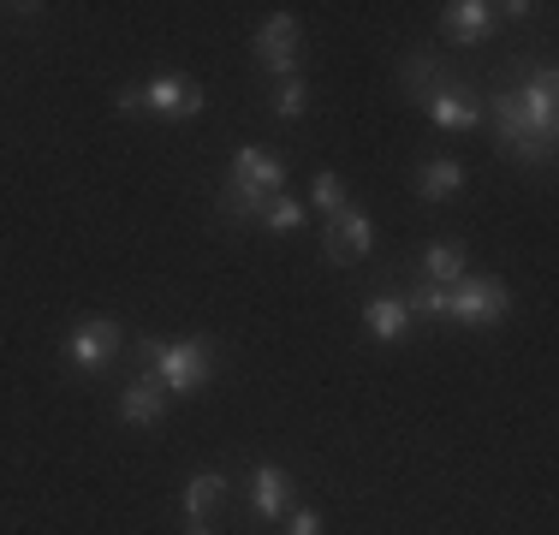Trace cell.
<instances>
[{
    "label": "cell",
    "instance_id": "1",
    "mask_svg": "<svg viewBox=\"0 0 559 535\" xmlns=\"http://www.w3.org/2000/svg\"><path fill=\"white\" fill-rule=\"evenodd\" d=\"M286 179H292L286 155L262 150V143H245V150L233 155V167H226L221 203H226V214H238V221H257V214L269 209V197L286 191Z\"/></svg>",
    "mask_w": 559,
    "mask_h": 535
},
{
    "label": "cell",
    "instance_id": "2",
    "mask_svg": "<svg viewBox=\"0 0 559 535\" xmlns=\"http://www.w3.org/2000/svg\"><path fill=\"white\" fill-rule=\"evenodd\" d=\"M143 364L167 399H191L215 381V345L209 340H143Z\"/></svg>",
    "mask_w": 559,
    "mask_h": 535
},
{
    "label": "cell",
    "instance_id": "3",
    "mask_svg": "<svg viewBox=\"0 0 559 535\" xmlns=\"http://www.w3.org/2000/svg\"><path fill=\"white\" fill-rule=\"evenodd\" d=\"M114 114H155V119H197L203 114V84L179 72H162L150 84H131L114 96Z\"/></svg>",
    "mask_w": 559,
    "mask_h": 535
},
{
    "label": "cell",
    "instance_id": "4",
    "mask_svg": "<svg viewBox=\"0 0 559 535\" xmlns=\"http://www.w3.org/2000/svg\"><path fill=\"white\" fill-rule=\"evenodd\" d=\"M512 316V292H506L500 274H464L459 286L447 292V321H464V328H488V321Z\"/></svg>",
    "mask_w": 559,
    "mask_h": 535
},
{
    "label": "cell",
    "instance_id": "5",
    "mask_svg": "<svg viewBox=\"0 0 559 535\" xmlns=\"http://www.w3.org/2000/svg\"><path fill=\"white\" fill-rule=\"evenodd\" d=\"M506 90H512V102H518V114H524V126L554 150V126H559V72H554L548 60H542L536 72H524L518 84H506Z\"/></svg>",
    "mask_w": 559,
    "mask_h": 535
},
{
    "label": "cell",
    "instance_id": "6",
    "mask_svg": "<svg viewBox=\"0 0 559 535\" xmlns=\"http://www.w3.org/2000/svg\"><path fill=\"white\" fill-rule=\"evenodd\" d=\"M417 102H423V114H429L441 131H476V126H488L483 96H476V90H464L459 78H447V72H441V84H429Z\"/></svg>",
    "mask_w": 559,
    "mask_h": 535
},
{
    "label": "cell",
    "instance_id": "7",
    "mask_svg": "<svg viewBox=\"0 0 559 535\" xmlns=\"http://www.w3.org/2000/svg\"><path fill=\"white\" fill-rule=\"evenodd\" d=\"M488 107V119H495V138H500V155L506 160H548L554 150L536 138V131L524 126V114H518V102H512V90H495V96H483Z\"/></svg>",
    "mask_w": 559,
    "mask_h": 535
},
{
    "label": "cell",
    "instance_id": "8",
    "mask_svg": "<svg viewBox=\"0 0 559 535\" xmlns=\"http://www.w3.org/2000/svg\"><path fill=\"white\" fill-rule=\"evenodd\" d=\"M119 340H126V333H119L114 316H90V321H78V328L66 333V364L96 374V369H108L119 357Z\"/></svg>",
    "mask_w": 559,
    "mask_h": 535
},
{
    "label": "cell",
    "instance_id": "9",
    "mask_svg": "<svg viewBox=\"0 0 559 535\" xmlns=\"http://www.w3.org/2000/svg\"><path fill=\"white\" fill-rule=\"evenodd\" d=\"M322 250H328V262H340V268H352V262H364L369 250H376V221H369L364 209H345L328 221V238H322Z\"/></svg>",
    "mask_w": 559,
    "mask_h": 535
},
{
    "label": "cell",
    "instance_id": "10",
    "mask_svg": "<svg viewBox=\"0 0 559 535\" xmlns=\"http://www.w3.org/2000/svg\"><path fill=\"white\" fill-rule=\"evenodd\" d=\"M298 43H304V31H298L292 12H274V19L257 31V60L274 72V84L280 78H298Z\"/></svg>",
    "mask_w": 559,
    "mask_h": 535
},
{
    "label": "cell",
    "instance_id": "11",
    "mask_svg": "<svg viewBox=\"0 0 559 535\" xmlns=\"http://www.w3.org/2000/svg\"><path fill=\"white\" fill-rule=\"evenodd\" d=\"M441 31H447V43L476 48V43H488V36L500 31V19H495L488 0H452V7L441 12Z\"/></svg>",
    "mask_w": 559,
    "mask_h": 535
},
{
    "label": "cell",
    "instance_id": "12",
    "mask_svg": "<svg viewBox=\"0 0 559 535\" xmlns=\"http://www.w3.org/2000/svg\"><path fill=\"white\" fill-rule=\"evenodd\" d=\"M250 506H257L262 524H286V506H292V476L280 464H257L250 471Z\"/></svg>",
    "mask_w": 559,
    "mask_h": 535
},
{
    "label": "cell",
    "instance_id": "13",
    "mask_svg": "<svg viewBox=\"0 0 559 535\" xmlns=\"http://www.w3.org/2000/svg\"><path fill=\"white\" fill-rule=\"evenodd\" d=\"M119 417H126L131 428H155L167 417V393H162V381H155L150 369H143V381L119 387Z\"/></svg>",
    "mask_w": 559,
    "mask_h": 535
},
{
    "label": "cell",
    "instance_id": "14",
    "mask_svg": "<svg viewBox=\"0 0 559 535\" xmlns=\"http://www.w3.org/2000/svg\"><path fill=\"white\" fill-rule=\"evenodd\" d=\"M364 328H369V340L399 345V340L411 333V310H405V298H399V292H376V298L364 304Z\"/></svg>",
    "mask_w": 559,
    "mask_h": 535
},
{
    "label": "cell",
    "instance_id": "15",
    "mask_svg": "<svg viewBox=\"0 0 559 535\" xmlns=\"http://www.w3.org/2000/svg\"><path fill=\"white\" fill-rule=\"evenodd\" d=\"M464 185H471V173H464V160H452V155H435V160L417 167V197L423 203H452Z\"/></svg>",
    "mask_w": 559,
    "mask_h": 535
},
{
    "label": "cell",
    "instance_id": "16",
    "mask_svg": "<svg viewBox=\"0 0 559 535\" xmlns=\"http://www.w3.org/2000/svg\"><path fill=\"white\" fill-rule=\"evenodd\" d=\"M471 274V268H464V245L459 238H435V245H423V280H429V286H459V280Z\"/></svg>",
    "mask_w": 559,
    "mask_h": 535
},
{
    "label": "cell",
    "instance_id": "17",
    "mask_svg": "<svg viewBox=\"0 0 559 535\" xmlns=\"http://www.w3.org/2000/svg\"><path fill=\"white\" fill-rule=\"evenodd\" d=\"M221 500H226V476L221 471H197L191 482H185V494H179V506H185V518H191V524H203Z\"/></svg>",
    "mask_w": 559,
    "mask_h": 535
},
{
    "label": "cell",
    "instance_id": "18",
    "mask_svg": "<svg viewBox=\"0 0 559 535\" xmlns=\"http://www.w3.org/2000/svg\"><path fill=\"white\" fill-rule=\"evenodd\" d=\"M304 107H310V84H304V78H280L274 96H269V114L292 126V119H304Z\"/></svg>",
    "mask_w": 559,
    "mask_h": 535
},
{
    "label": "cell",
    "instance_id": "19",
    "mask_svg": "<svg viewBox=\"0 0 559 535\" xmlns=\"http://www.w3.org/2000/svg\"><path fill=\"white\" fill-rule=\"evenodd\" d=\"M310 203L322 209L328 221H334V214L352 209V191H345V179H340V173H316V179H310Z\"/></svg>",
    "mask_w": 559,
    "mask_h": 535
},
{
    "label": "cell",
    "instance_id": "20",
    "mask_svg": "<svg viewBox=\"0 0 559 535\" xmlns=\"http://www.w3.org/2000/svg\"><path fill=\"white\" fill-rule=\"evenodd\" d=\"M257 221L269 226V233H298V226H304V203H292V197L280 191V197H269V209H262Z\"/></svg>",
    "mask_w": 559,
    "mask_h": 535
},
{
    "label": "cell",
    "instance_id": "21",
    "mask_svg": "<svg viewBox=\"0 0 559 535\" xmlns=\"http://www.w3.org/2000/svg\"><path fill=\"white\" fill-rule=\"evenodd\" d=\"M286 535H322V512H310V506L286 512Z\"/></svg>",
    "mask_w": 559,
    "mask_h": 535
},
{
    "label": "cell",
    "instance_id": "22",
    "mask_svg": "<svg viewBox=\"0 0 559 535\" xmlns=\"http://www.w3.org/2000/svg\"><path fill=\"white\" fill-rule=\"evenodd\" d=\"M185 535H215V530H209V524H191V530H185Z\"/></svg>",
    "mask_w": 559,
    "mask_h": 535
}]
</instances>
